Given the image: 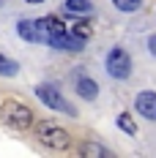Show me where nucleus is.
<instances>
[{
	"label": "nucleus",
	"mask_w": 156,
	"mask_h": 158,
	"mask_svg": "<svg viewBox=\"0 0 156 158\" xmlns=\"http://www.w3.org/2000/svg\"><path fill=\"white\" fill-rule=\"evenodd\" d=\"M16 33L25 38V41H41V33H38V22H30V19H22L16 25Z\"/></svg>",
	"instance_id": "obj_8"
},
{
	"label": "nucleus",
	"mask_w": 156,
	"mask_h": 158,
	"mask_svg": "<svg viewBox=\"0 0 156 158\" xmlns=\"http://www.w3.org/2000/svg\"><path fill=\"white\" fill-rule=\"evenodd\" d=\"M107 71L109 77L115 79H129V74H131V60H129V55H126L123 49H112L107 55Z\"/></svg>",
	"instance_id": "obj_3"
},
{
	"label": "nucleus",
	"mask_w": 156,
	"mask_h": 158,
	"mask_svg": "<svg viewBox=\"0 0 156 158\" xmlns=\"http://www.w3.org/2000/svg\"><path fill=\"white\" fill-rule=\"evenodd\" d=\"M0 114H3V120L11 128H19V131L33 123L30 106H25V104H19V101H6V104L0 106Z\"/></svg>",
	"instance_id": "obj_1"
},
{
	"label": "nucleus",
	"mask_w": 156,
	"mask_h": 158,
	"mask_svg": "<svg viewBox=\"0 0 156 158\" xmlns=\"http://www.w3.org/2000/svg\"><path fill=\"white\" fill-rule=\"evenodd\" d=\"M28 3H44V0H28Z\"/></svg>",
	"instance_id": "obj_17"
},
{
	"label": "nucleus",
	"mask_w": 156,
	"mask_h": 158,
	"mask_svg": "<svg viewBox=\"0 0 156 158\" xmlns=\"http://www.w3.org/2000/svg\"><path fill=\"white\" fill-rule=\"evenodd\" d=\"M148 49H151V55L156 57V35H151V41H148Z\"/></svg>",
	"instance_id": "obj_16"
},
{
	"label": "nucleus",
	"mask_w": 156,
	"mask_h": 158,
	"mask_svg": "<svg viewBox=\"0 0 156 158\" xmlns=\"http://www.w3.org/2000/svg\"><path fill=\"white\" fill-rule=\"evenodd\" d=\"M16 71H19V65H16L14 60H8L6 55H0V74H3V77H14Z\"/></svg>",
	"instance_id": "obj_12"
},
{
	"label": "nucleus",
	"mask_w": 156,
	"mask_h": 158,
	"mask_svg": "<svg viewBox=\"0 0 156 158\" xmlns=\"http://www.w3.org/2000/svg\"><path fill=\"white\" fill-rule=\"evenodd\" d=\"M38 33H41V41H52V38H58V35H63L66 30V25H63L58 16H44V19H38Z\"/></svg>",
	"instance_id": "obj_5"
},
{
	"label": "nucleus",
	"mask_w": 156,
	"mask_h": 158,
	"mask_svg": "<svg viewBox=\"0 0 156 158\" xmlns=\"http://www.w3.org/2000/svg\"><path fill=\"white\" fill-rule=\"evenodd\" d=\"M82 41L85 38H79L77 33H63V35H58V38H52L49 44L55 49H66V52H79L82 49Z\"/></svg>",
	"instance_id": "obj_6"
},
{
	"label": "nucleus",
	"mask_w": 156,
	"mask_h": 158,
	"mask_svg": "<svg viewBox=\"0 0 156 158\" xmlns=\"http://www.w3.org/2000/svg\"><path fill=\"white\" fill-rule=\"evenodd\" d=\"M137 112L148 120H156V93L145 90V93L137 95Z\"/></svg>",
	"instance_id": "obj_7"
},
{
	"label": "nucleus",
	"mask_w": 156,
	"mask_h": 158,
	"mask_svg": "<svg viewBox=\"0 0 156 158\" xmlns=\"http://www.w3.org/2000/svg\"><path fill=\"white\" fill-rule=\"evenodd\" d=\"M77 93L85 98V101H93L96 93H99V87H96V82L93 79H88V77H79L77 79Z\"/></svg>",
	"instance_id": "obj_9"
},
{
	"label": "nucleus",
	"mask_w": 156,
	"mask_h": 158,
	"mask_svg": "<svg viewBox=\"0 0 156 158\" xmlns=\"http://www.w3.org/2000/svg\"><path fill=\"white\" fill-rule=\"evenodd\" d=\"M82 156H96V158H107V147H101V144H93V142H88V144H82Z\"/></svg>",
	"instance_id": "obj_11"
},
{
	"label": "nucleus",
	"mask_w": 156,
	"mask_h": 158,
	"mask_svg": "<svg viewBox=\"0 0 156 158\" xmlns=\"http://www.w3.org/2000/svg\"><path fill=\"white\" fill-rule=\"evenodd\" d=\"M38 139L47 144V147H55V150L69 147V134L60 126H52V123H41L38 126Z\"/></svg>",
	"instance_id": "obj_4"
},
{
	"label": "nucleus",
	"mask_w": 156,
	"mask_h": 158,
	"mask_svg": "<svg viewBox=\"0 0 156 158\" xmlns=\"http://www.w3.org/2000/svg\"><path fill=\"white\" fill-rule=\"evenodd\" d=\"M118 128L126 131L129 136H134V134H137V126H134V120H131L129 114H118Z\"/></svg>",
	"instance_id": "obj_13"
},
{
	"label": "nucleus",
	"mask_w": 156,
	"mask_h": 158,
	"mask_svg": "<svg viewBox=\"0 0 156 158\" xmlns=\"http://www.w3.org/2000/svg\"><path fill=\"white\" fill-rule=\"evenodd\" d=\"M36 95L47 104L49 109H58V112H69V114H74V106L63 98V93H58V87H52V85H38V87H36Z\"/></svg>",
	"instance_id": "obj_2"
},
{
	"label": "nucleus",
	"mask_w": 156,
	"mask_h": 158,
	"mask_svg": "<svg viewBox=\"0 0 156 158\" xmlns=\"http://www.w3.org/2000/svg\"><path fill=\"white\" fill-rule=\"evenodd\" d=\"M66 11H71V14H91L93 6H91V0H66Z\"/></svg>",
	"instance_id": "obj_10"
},
{
	"label": "nucleus",
	"mask_w": 156,
	"mask_h": 158,
	"mask_svg": "<svg viewBox=\"0 0 156 158\" xmlns=\"http://www.w3.org/2000/svg\"><path fill=\"white\" fill-rule=\"evenodd\" d=\"M112 3L118 6V11H126V14H131V11L140 8V0H112Z\"/></svg>",
	"instance_id": "obj_14"
},
{
	"label": "nucleus",
	"mask_w": 156,
	"mask_h": 158,
	"mask_svg": "<svg viewBox=\"0 0 156 158\" xmlns=\"http://www.w3.org/2000/svg\"><path fill=\"white\" fill-rule=\"evenodd\" d=\"M71 33H77L79 38H85V41H88V38L93 35V30H91V25H88V22H77V25L71 27Z\"/></svg>",
	"instance_id": "obj_15"
}]
</instances>
